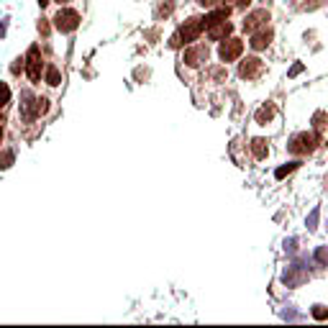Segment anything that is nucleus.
<instances>
[{"instance_id":"1","label":"nucleus","mask_w":328,"mask_h":328,"mask_svg":"<svg viewBox=\"0 0 328 328\" xmlns=\"http://www.w3.org/2000/svg\"><path fill=\"white\" fill-rule=\"evenodd\" d=\"M318 144H321V136H318V133L303 131V133H295V136L290 139L287 151H290V154H298V156H305V154H313L315 149H318Z\"/></svg>"},{"instance_id":"2","label":"nucleus","mask_w":328,"mask_h":328,"mask_svg":"<svg viewBox=\"0 0 328 328\" xmlns=\"http://www.w3.org/2000/svg\"><path fill=\"white\" fill-rule=\"evenodd\" d=\"M202 28H205V24H202V18H198V16H195V18H190V21H185V26L179 28L172 39H169V47L177 49V47H182L185 41H195V39L200 36V31H202Z\"/></svg>"},{"instance_id":"3","label":"nucleus","mask_w":328,"mask_h":328,"mask_svg":"<svg viewBox=\"0 0 328 328\" xmlns=\"http://www.w3.org/2000/svg\"><path fill=\"white\" fill-rule=\"evenodd\" d=\"M54 26L56 31H62V33H72L77 26H80V13L72 8H62L59 13L54 16Z\"/></svg>"},{"instance_id":"4","label":"nucleus","mask_w":328,"mask_h":328,"mask_svg":"<svg viewBox=\"0 0 328 328\" xmlns=\"http://www.w3.org/2000/svg\"><path fill=\"white\" fill-rule=\"evenodd\" d=\"M244 51V41L239 39H223L221 41V47H218V56H221V62H233V59H239Z\"/></svg>"},{"instance_id":"5","label":"nucleus","mask_w":328,"mask_h":328,"mask_svg":"<svg viewBox=\"0 0 328 328\" xmlns=\"http://www.w3.org/2000/svg\"><path fill=\"white\" fill-rule=\"evenodd\" d=\"M26 75H28V80L31 82H39L41 80V51H39V47H31L28 49V54H26Z\"/></svg>"},{"instance_id":"6","label":"nucleus","mask_w":328,"mask_h":328,"mask_svg":"<svg viewBox=\"0 0 328 328\" xmlns=\"http://www.w3.org/2000/svg\"><path fill=\"white\" fill-rule=\"evenodd\" d=\"M264 72V62L259 59V56H246L239 67V77L241 80H256L259 75Z\"/></svg>"},{"instance_id":"7","label":"nucleus","mask_w":328,"mask_h":328,"mask_svg":"<svg viewBox=\"0 0 328 328\" xmlns=\"http://www.w3.org/2000/svg\"><path fill=\"white\" fill-rule=\"evenodd\" d=\"M267 21H269V10H264V8L252 10V13L246 16V21H244V31L254 33V31H259V28H264Z\"/></svg>"},{"instance_id":"8","label":"nucleus","mask_w":328,"mask_h":328,"mask_svg":"<svg viewBox=\"0 0 328 328\" xmlns=\"http://www.w3.org/2000/svg\"><path fill=\"white\" fill-rule=\"evenodd\" d=\"M282 282H285L287 287H300V285H305V282H308V272H305L300 264H292V267L285 269Z\"/></svg>"},{"instance_id":"9","label":"nucleus","mask_w":328,"mask_h":328,"mask_svg":"<svg viewBox=\"0 0 328 328\" xmlns=\"http://www.w3.org/2000/svg\"><path fill=\"white\" fill-rule=\"evenodd\" d=\"M272 36H275V33H272V28H259V31H254L252 33V41H249V44H252V49L254 51H262V49H267L269 47V44H272Z\"/></svg>"},{"instance_id":"10","label":"nucleus","mask_w":328,"mask_h":328,"mask_svg":"<svg viewBox=\"0 0 328 328\" xmlns=\"http://www.w3.org/2000/svg\"><path fill=\"white\" fill-rule=\"evenodd\" d=\"M208 47L205 44H198V47H192V49H187L185 51V64H190V67H198V64H202L208 59Z\"/></svg>"},{"instance_id":"11","label":"nucleus","mask_w":328,"mask_h":328,"mask_svg":"<svg viewBox=\"0 0 328 328\" xmlns=\"http://www.w3.org/2000/svg\"><path fill=\"white\" fill-rule=\"evenodd\" d=\"M231 31H233V26L228 24V21H218V24L208 26V39H213V41H223V39H228V36H231Z\"/></svg>"},{"instance_id":"12","label":"nucleus","mask_w":328,"mask_h":328,"mask_svg":"<svg viewBox=\"0 0 328 328\" xmlns=\"http://www.w3.org/2000/svg\"><path fill=\"white\" fill-rule=\"evenodd\" d=\"M21 100H24V103H21V116H24L26 121H31L33 116H36V100H33V95L28 93V90L21 93Z\"/></svg>"},{"instance_id":"13","label":"nucleus","mask_w":328,"mask_h":328,"mask_svg":"<svg viewBox=\"0 0 328 328\" xmlns=\"http://www.w3.org/2000/svg\"><path fill=\"white\" fill-rule=\"evenodd\" d=\"M252 154H254V159H267V154H269L267 139H252Z\"/></svg>"},{"instance_id":"14","label":"nucleus","mask_w":328,"mask_h":328,"mask_svg":"<svg viewBox=\"0 0 328 328\" xmlns=\"http://www.w3.org/2000/svg\"><path fill=\"white\" fill-rule=\"evenodd\" d=\"M228 13H231L228 8H218V10H213L210 16L202 18V24H205V26H213V24H218V21H228Z\"/></svg>"},{"instance_id":"15","label":"nucleus","mask_w":328,"mask_h":328,"mask_svg":"<svg viewBox=\"0 0 328 328\" xmlns=\"http://www.w3.org/2000/svg\"><path fill=\"white\" fill-rule=\"evenodd\" d=\"M254 118H256L259 126H267V123L275 118V108H272V105H262V108L256 110V116H254Z\"/></svg>"},{"instance_id":"16","label":"nucleus","mask_w":328,"mask_h":328,"mask_svg":"<svg viewBox=\"0 0 328 328\" xmlns=\"http://www.w3.org/2000/svg\"><path fill=\"white\" fill-rule=\"evenodd\" d=\"M313 262L318 267H328V246H318L313 254Z\"/></svg>"},{"instance_id":"17","label":"nucleus","mask_w":328,"mask_h":328,"mask_svg":"<svg viewBox=\"0 0 328 328\" xmlns=\"http://www.w3.org/2000/svg\"><path fill=\"white\" fill-rule=\"evenodd\" d=\"M16 162V154H13V149H3L0 151V169H8L10 164Z\"/></svg>"},{"instance_id":"18","label":"nucleus","mask_w":328,"mask_h":328,"mask_svg":"<svg viewBox=\"0 0 328 328\" xmlns=\"http://www.w3.org/2000/svg\"><path fill=\"white\" fill-rule=\"evenodd\" d=\"M47 82L51 85V87H56L62 82V75H59V70L56 67H47Z\"/></svg>"},{"instance_id":"19","label":"nucleus","mask_w":328,"mask_h":328,"mask_svg":"<svg viewBox=\"0 0 328 328\" xmlns=\"http://www.w3.org/2000/svg\"><path fill=\"white\" fill-rule=\"evenodd\" d=\"M298 167H300V162H287L285 167H279V169H277V172H275V177H277V179H282V177H287L290 172H295Z\"/></svg>"},{"instance_id":"20","label":"nucleus","mask_w":328,"mask_h":328,"mask_svg":"<svg viewBox=\"0 0 328 328\" xmlns=\"http://www.w3.org/2000/svg\"><path fill=\"white\" fill-rule=\"evenodd\" d=\"M318 218H321V208H313V210H310V216H308V221H305L308 231H315V228H318Z\"/></svg>"},{"instance_id":"21","label":"nucleus","mask_w":328,"mask_h":328,"mask_svg":"<svg viewBox=\"0 0 328 328\" xmlns=\"http://www.w3.org/2000/svg\"><path fill=\"white\" fill-rule=\"evenodd\" d=\"M310 313H313L315 321H326V318H328V305H313Z\"/></svg>"},{"instance_id":"22","label":"nucleus","mask_w":328,"mask_h":328,"mask_svg":"<svg viewBox=\"0 0 328 328\" xmlns=\"http://www.w3.org/2000/svg\"><path fill=\"white\" fill-rule=\"evenodd\" d=\"M313 126H315V128H318V131L328 126V116H326V113H321V110H318V113H315V116H313Z\"/></svg>"},{"instance_id":"23","label":"nucleus","mask_w":328,"mask_h":328,"mask_svg":"<svg viewBox=\"0 0 328 328\" xmlns=\"http://www.w3.org/2000/svg\"><path fill=\"white\" fill-rule=\"evenodd\" d=\"M208 77H210V80H216V82H223L226 70H223V67H210V70H208Z\"/></svg>"},{"instance_id":"24","label":"nucleus","mask_w":328,"mask_h":328,"mask_svg":"<svg viewBox=\"0 0 328 328\" xmlns=\"http://www.w3.org/2000/svg\"><path fill=\"white\" fill-rule=\"evenodd\" d=\"M8 100H10V87L5 82H0V108H5Z\"/></svg>"},{"instance_id":"25","label":"nucleus","mask_w":328,"mask_h":328,"mask_svg":"<svg viewBox=\"0 0 328 328\" xmlns=\"http://www.w3.org/2000/svg\"><path fill=\"white\" fill-rule=\"evenodd\" d=\"M49 110V100L47 98H39L36 100V116H41V113H47Z\"/></svg>"},{"instance_id":"26","label":"nucleus","mask_w":328,"mask_h":328,"mask_svg":"<svg viewBox=\"0 0 328 328\" xmlns=\"http://www.w3.org/2000/svg\"><path fill=\"white\" fill-rule=\"evenodd\" d=\"M285 252H287V254H295V252H298V239H287V241H285Z\"/></svg>"},{"instance_id":"27","label":"nucleus","mask_w":328,"mask_h":328,"mask_svg":"<svg viewBox=\"0 0 328 328\" xmlns=\"http://www.w3.org/2000/svg\"><path fill=\"white\" fill-rule=\"evenodd\" d=\"M21 67H24V59H21V56H18V59H16V64L10 67V72H13V75H18V72H21Z\"/></svg>"},{"instance_id":"28","label":"nucleus","mask_w":328,"mask_h":328,"mask_svg":"<svg viewBox=\"0 0 328 328\" xmlns=\"http://www.w3.org/2000/svg\"><path fill=\"white\" fill-rule=\"evenodd\" d=\"M300 72H303V64L298 62V64H292V70H290V77H298Z\"/></svg>"},{"instance_id":"29","label":"nucleus","mask_w":328,"mask_h":328,"mask_svg":"<svg viewBox=\"0 0 328 328\" xmlns=\"http://www.w3.org/2000/svg\"><path fill=\"white\" fill-rule=\"evenodd\" d=\"M198 3H200L202 8H213V5H218V0H198Z\"/></svg>"},{"instance_id":"30","label":"nucleus","mask_w":328,"mask_h":328,"mask_svg":"<svg viewBox=\"0 0 328 328\" xmlns=\"http://www.w3.org/2000/svg\"><path fill=\"white\" fill-rule=\"evenodd\" d=\"M249 3H252V0H233V5H236V8H246Z\"/></svg>"},{"instance_id":"31","label":"nucleus","mask_w":328,"mask_h":328,"mask_svg":"<svg viewBox=\"0 0 328 328\" xmlns=\"http://www.w3.org/2000/svg\"><path fill=\"white\" fill-rule=\"evenodd\" d=\"M5 28H8V24H5V21H3V24H0V39H3V36H5Z\"/></svg>"},{"instance_id":"32","label":"nucleus","mask_w":328,"mask_h":328,"mask_svg":"<svg viewBox=\"0 0 328 328\" xmlns=\"http://www.w3.org/2000/svg\"><path fill=\"white\" fill-rule=\"evenodd\" d=\"M47 3H49V0H39V5H41V8H44V5H47Z\"/></svg>"},{"instance_id":"33","label":"nucleus","mask_w":328,"mask_h":328,"mask_svg":"<svg viewBox=\"0 0 328 328\" xmlns=\"http://www.w3.org/2000/svg\"><path fill=\"white\" fill-rule=\"evenodd\" d=\"M56 3H59V5H62V3H70V0H56Z\"/></svg>"},{"instance_id":"34","label":"nucleus","mask_w":328,"mask_h":328,"mask_svg":"<svg viewBox=\"0 0 328 328\" xmlns=\"http://www.w3.org/2000/svg\"><path fill=\"white\" fill-rule=\"evenodd\" d=\"M0 139H3V133H0Z\"/></svg>"},{"instance_id":"35","label":"nucleus","mask_w":328,"mask_h":328,"mask_svg":"<svg viewBox=\"0 0 328 328\" xmlns=\"http://www.w3.org/2000/svg\"><path fill=\"white\" fill-rule=\"evenodd\" d=\"M0 123H3V118H0Z\"/></svg>"}]
</instances>
